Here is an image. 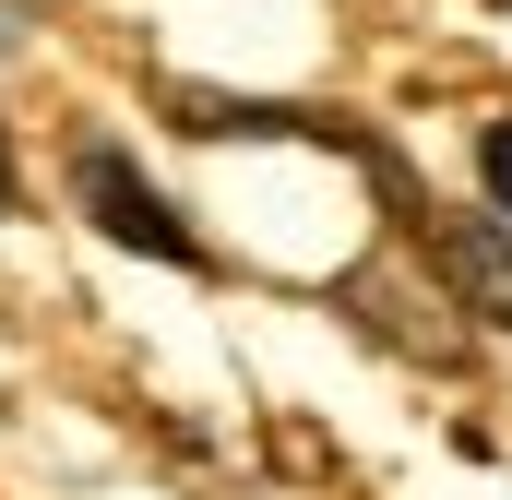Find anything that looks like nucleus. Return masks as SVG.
Returning <instances> with one entry per match:
<instances>
[{"instance_id": "nucleus-1", "label": "nucleus", "mask_w": 512, "mask_h": 500, "mask_svg": "<svg viewBox=\"0 0 512 500\" xmlns=\"http://www.w3.org/2000/svg\"><path fill=\"white\" fill-rule=\"evenodd\" d=\"M84 215H96L120 250H143V262H203V250H191V227L167 215V191L131 167L120 143H84Z\"/></svg>"}, {"instance_id": "nucleus-2", "label": "nucleus", "mask_w": 512, "mask_h": 500, "mask_svg": "<svg viewBox=\"0 0 512 500\" xmlns=\"http://www.w3.org/2000/svg\"><path fill=\"white\" fill-rule=\"evenodd\" d=\"M429 262H441V286H453L477 322H512V239L501 227H441Z\"/></svg>"}, {"instance_id": "nucleus-3", "label": "nucleus", "mask_w": 512, "mask_h": 500, "mask_svg": "<svg viewBox=\"0 0 512 500\" xmlns=\"http://www.w3.org/2000/svg\"><path fill=\"white\" fill-rule=\"evenodd\" d=\"M477 179H489V203H501V215H512V120L489 131V143H477Z\"/></svg>"}, {"instance_id": "nucleus-4", "label": "nucleus", "mask_w": 512, "mask_h": 500, "mask_svg": "<svg viewBox=\"0 0 512 500\" xmlns=\"http://www.w3.org/2000/svg\"><path fill=\"white\" fill-rule=\"evenodd\" d=\"M0 203H12V155H0Z\"/></svg>"}]
</instances>
